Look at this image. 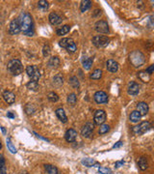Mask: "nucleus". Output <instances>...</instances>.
I'll use <instances>...</instances> for the list:
<instances>
[{"label":"nucleus","instance_id":"13","mask_svg":"<svg viewBox=\"0 0 154 174\" xmlns=\"http://www.w3.org/2000/svg\"><path fill=\"white\" fill-rule=\"evenodd\" d=\"M140 92V86L139 84L135 81H131L128 84V94L132 96H136Z\"/></svg>","mask_w":154,"mask_h":174},{"label":"nucleus","instance_id":"30","mask_svg":"<svg viewBox=\"0 0 154 174\" xmlns=\"http://www.w3.org/2000/svg\"><path fill=\"white\" fill-rule=\"evenodd\" d=\"M53 83L58 87L61 86L63 84V77L61 75H57L54 78H53Z\"/></svg>","mask_w":154,"mask_h":174},{"label":"nucleus","instance_id":"31","mask_svg":"<svg viewBox=\"0 0 154 174\" xmlns=\"http://www.w3.org/2000/svg\"><path fill=\"white\" fill-rule=\"evenodd\" d=\"M76 101H77V98H76V95L72 93L70 95H68V97H67V102L70 104L71 105H74L76 104Z\"/></svg>","mask_w":154,"mask_h":174},{"label":"nucleus","instance_id":"28","mask_svg":"<svg viewBox=\"0 0 154 174\" xmlns=\"http://www.w3.org/2000/svg\"><path fill=\"white\" fill-rule=\"evenodd\" d=\"M101 77H102V71L99 70V69L94 70V71L93 72V73L91 75V78H92V80H99V78Z\"/></svg>","mask_w":154,"mask_h":174},{"label":"nucleus","instance_id":"18","mask_svg":"<svg viewBox=\"0 0 154 174\" xmlns=\"http://www.w3.org/2000/svg\"><path fill=\"white\" fill-rule=\"evenodd\" d=\"M3 98L8 104H14L15 101V95L11 91H4Z\"/></svg>","mask_w":154,"mask_h":174},{"label":"nucleus","instance_id":"23","mask_svg":"<svg viewBox=\"0 0 154 174\" xmlns=\"http://www.w3.org/2000/svg\"><path fill=\"white\" fill-rule=\"evenodd\" d=\"M48 65L52 68H57L58 66L60 65V60L59 58L57 56H54V57H51L49 61H48Z\"/></svg>","mask_w":154,"mask_h":174},{"label":"nucleus","instance_id":"24","mask_svg":"<svg viewBox=\"0 0 154 174\" xmlns=\"http://www.w3.org/2000/svg\"><path fill=\"white\" fill-rule=\"evenodd\" d=\"M141 119V115L140 113L137 111V110H134L133 112H131L130 114V121L133 123H137L139 122V120Z\"/></svg>","mask_w":154,"mask_h":174},{"label":"nucleus","instance_id":"1","mask_svg":"<svg viewBox=\"0 0 154 174\" xmlns=\"http://www.w3.org/2000/svg\"><path fill=\"white\" fill-rule=\"evenodd\" d=\"M18 20L19 22L20 31H22L26 36H33L34 35L33 19H32V17L29 14L22 13L19 15Z\"/></svg>","mask_w":154,"mask_h":174},{"label":"nucleus","instance_id":"2","mask_svg":"<svg viewBox=\"0 0 154 174\" xmlns=\"http://www.w3.org/2000/svg\"><path fill=\"white\" fill-rule=\"evenodd\" d=\"M8 70L12 73L14 76H18L19 73H22L23 67L18 59H13L8 63Z\"/></svg>","mask_w":154,"mask_h":174},{"label":"nucleus","instance_id":"3","mask_svg":"<svg viewBox=\"0 0 154 174\" xmlns=\"http://www.w3.org/2000/svg\"><path fill=\"white\" fill-rule=\"evenodd\" d=\"M60 46L66 49L68 52H75L77 46L74 43V41L71 38H64L59 42Z\"/></svg>","mask_w":154,"mask_h":174},{"label":"nucleus","instance_id":"7","mask_svg":"<svg viewBox=\"0 0 154 174\" xmlns=\"http://www.w3.org/2000/svg\"><path fill=\"white\" fill-rule=\"evenodd\" d=\"M26 72H27L28 76L32 78V80L38 81L41 77V73L38 69V67L34 66V65H29L26 68Z\"/></svg>","mask_w":154,"mask_h":174},{"label":"nucleus","instance_id":"22","mask_svg":"<svg viewBox=\"0 0 154 174\" xmlns=\"http://www.w3.org/2000/svg\"><path fill=\"white\" fill-rule=\"evenodd\" d=\"M138 165H139V167L141 170H146L148 165H147V161L145 157H142L139 159V161H138Z\"/></svg>","mask_w":154,"mask_h":174},{"label":"nucleus","instance_id":"25","mask_svg":"<svg viewBox=\"0 0 154 174\" xmlns=\"http://www.w3.org/2000/svg\"><path fill=\"white\" fill-rule=\"evenodd\" d=\"M70 26H68V25H64V26H62L60 29L57 30V35H59V36L66 35V34H67L68 32H70Z\"/></svg>","mask_w":154,"mask_h":174},{"label":"nucleus","instance_id":"20","mask_svg":"<svg viewBox=\"0 0 154 174\" xmlns=\"http://www.w3.org/2000/svg\"><path fill=\"white\" fill-rule=\"evenodd\" d=\"M92 6V1H90V0H84V1L81 2V5H80V10L81 12H86L87 10H89Z\"/></svg>","mask_w":154,"mask_h":174},{"label":"nucleus","instance_id":"26","mask_svg":"<svg viewBox=\"0 0 154 174\" xmlns=\"http://www.w3.org/2000/svg\"><path fill=\"white\" fill-rule=\"evenodd\" d=\"M26 87L30 90H33V91H36L37 89L39 88V83L38 81H35V80H30L27 84H26Z\"/></svg>","mask_w":154,"mask_h":174},{"label":"nucleus","instance_id":"40","mask_svg":"<svg viewBox=\"0 0 154 174\" xmlns=\"http://www.w3.org/2000/svg\"><path fill=\"white\" fill-rule=\"evenodd\" d=\"M5 167V159L3 155H0V169Z\"/></svg>","mask_w":154,"mask_h":174},{"label":"nucleus","instance_id":"16","mask_svg":"<svg viewBox=\"0 0 154 174\" xmlns=\"http://www.w3.org/2000/svg\"><path fill=\"white\" fill-rule=\"evenodd\" d=\"M137 111L140 113L141 116L143 115H146L148 112V105L146 103L144 102H141L137 104Z\"/></svg>","mask_w":154,"mask_h":174},{"label":"nucleus","instance_id":"42","mask_svg":"<svg viewBox=\"0 0 154 174\" xmlns=\"http://www.w3.org/2000/svg\"><path fill=\"white\" fill-rule=\"evenodd\" d=\"M121 145H123V142L119 141V142H116V143L113 146V148H119V147H120Z\"/></svg>","mask_w":154,"mask_h":174},{"label":"nucleus","instance_id":"9","mask_svg":"<svg viewBox=\"0 0 154 174\" xmlns=\"http://www.w3.org/2000/svg\"><path fill=\"white\" fill-rule=\"evenodd\" d=\"M93 120H94L95 125H102L106 120V113L104 110H102V109L97 110V111L94 113Z\"/></svg>","mask_w":154,"mask_h":174},{"label":"nucleus","instance_id":"21","mask_svg":"<svg viewBox=\"0 0 154 174\" xmlns=\"http://www.w3.org/2000/svg\"><path fill=\"white\" fill-rule=\"evenodd\" d=\"M138 77H140V80L144 82H148L150 80V75H148V73L146 72V71H143V72H140L138 73Z\"/></svg>","mask_w":154,"mask_h":174},{"label":"nucleus","instance_id":"34","mask_svg":"<svg viewBox=\"0 0 154 174\" xmlns=\"http://www.w3.org/2000/svg\"><path fill=\"white\" fill-rule=\"evenodd\" d=\"M48 100L52 103H55V102L58 101V100H59V97H58V95L55 92H50L48 94Z\"/></svg>","mask_w":154,"mask_h":174},{"label":"nucleus","instance_id":"33","mask_svg":"<svg viewBox=\"0 0 154 174\" xmlns=\"http://www.w3.org/2000/svg\"><path fill=\"white\" fill-rule=\"evenodd\" d=\"M82 163L88 167H91L94 165V161L93 159H90V158H86V159L82 160Z\"/></svg>","mask_w":154,"mask_h":174},{"label":"nucleus","instance_id":"39","mask_svg":"<svg viewBox=\"0 0 154 174\" xmlns=\"http://www.w3.org/2000/svg\"><path fill=\"white\" fill-rule=\"evenodd\" d=\"M42 52H44V56H48L50 53V47L48 45H45L44 46V49H42Z\"/></svg>","mask_w":154,"mask_h":174},{"label":"nucleus","instance_id":"11","mask_svg":"<svg viewBox=\"0 0 154 174\" xmlns=\"http://www.w3.org/2000/svg\"><path fill=\"white\" fill-rule=\"evenodd\" d=\"M93 128H94V126H93V123H91V122L86 123L84 127L82 128V131H81L82 136H84V138H90V136L92 135Z\"/></svg>","mask_w":154,"mask_h":174},{"label":"nucleus","instance_id":"19","mask_svg":"<svg viewBox=\"0 0 154 174\" xmlns=\"http://www.w3.org/2000/svg\"><path fill=\"white\" fill-rule=\"evenodd\" d=\"M56 115H57V117L59 118V120H61L63 123H66L67 121V117L63 108H58L56 110Z\"/></svg>","mask_w":154,"mask_h":174},{"label":"nucleus","instance_id":"36","mask_svg":"<svg viewBox=\"0 0 154 174\" xmlns=\"http://www.w3.org/2000/svg\"><path fill=\"white\" fill-rule=\"evenodd\" d=\"M7 146H8L9 150L12 152L13 154H15V153H17V149H15V147L14 146V144L12 143V141H11L10 138L7 139Z\"/></svg>","mask_w":154,"mask_h":174},{"label":"nucleus","instance_id":"44","mask_svg":"<svg viewBox=\"0 0 154 174\" xmlns=\"http://www.w3.org/2000/svg\"><path fill=\"white\" fill-rule=\"evenodd\" d=\"M0 174H7L6 173V168H2V169H0Z\"/></svg>","mask_w":154,"mask_h":174},{"label":"nucleus","instance_id":"4","mask_svg":"<svg viewBox=\"0 0 154 174\" xmlns=\"http://www.w3.org/2000/svg\"><path fill=\"white\" fill-rule=\"evenodd\" d=\"M130 61L135 67L141 66L145 62V56L141 51H134L130 54Z\"/></svg>","mask_w":154,"mask_h":174},{"label":"nucleus","instance_id":"41","mask_svg":"<svg viewBox=\"0 0 154 174\" xmlns=\"http://www.w3.org/2000/svg\"><path fill=\"white\" fill-rule=\"evenodd\" d=\"M153 69H154V65H151L149 68H147V69H146V73H148V75H151V73H153Z\"/></svg>","mask_w":154,"mask_h":174},{"label":"nucleus","instance_id":"14","mask_svg":"<svg viewBox=\"0 0 154 174\" xmlns=\"http://www.w3.org/2000/svg\"><path fill=\"white\" fill-rule=\"evenodd\" d=\"M65 136H66V140L67 142H73V141H75V139L77 138V131L74 129H70L67 131Z\"/></svg>","mask_w":154,"mask_h":174},{"label":"nucleus","instance_id":"8","mask_svg":"<svg viewBox=\"0 0 154 174\" xmlns=\"http://www.w3.org/2000/svg\"><path fill=\"white\" fill-rule=\"evenodd\" d=\"M95 30L99 33H103V34H107L109 32V26L108 23L104 22V20H98V22L95 23L94 25Z\"/></svg>","mask_w":154,"mask_h":174},{"label":"nucleus","instance_id":"6","mask_svg":"<svg viewBox=\"0 0 154 174\" xmlns=\"http://www.w3.org/2000/svg\"><path fill=\"white\" fill-rule=\"evenodd\" d=\"M109 38L106 36H101V35H98V36H95L93 38V44L100 49V47H105L109 45Z\"/></svg>","mask_w":154,"mask_h":174},{"label":"nucleus","instance_id":"12","mask_svg":"<svg viewBox=\"0 0 154 174\" xmlns=\"http://www.w3.org/2000/svg\"><path fill=\"white\" fill-rule=\"evenodd\" d=\"M9 32L12 35H17L20 32V26L18 19H14L12 22L10 23V27H9Z\"/></svg>","mask_w":154,"mask_h":174},{"label":"nucleus","instance_id":"17","mask_svg":"<svg viewBox=\"0 0 154 174\" xmlns=\"http://www.w3.org/2000/svg\"><path fill=\"white\" fill-rule=\"evenodd\" d=\"M49 22L51 24L53 25H58V24H60L62 22V18L60 17L59 15H58L57 13H51L49 15Z\"/></svg>","mask_w":154,"mask_h":174},{"label":"nucleus","instance_id":"32","mask_svg":"<svg viewBox=\"0 0 154 174\" xmlns=\"http://www.w3.org/2000/svg\"><path fill=\"white\" fill-rule=\"evenodd\" d=\"M110 131V126L109 125H106V124H102L100 126V129H99V134L100 135H105L106 133H108Z\"/></svg>","mask_w":154,"mask_h":174},{"label":"nucleus","instance_id":"5","mask_svg":"<svg viewBox=\"0 0 154 174\" xmlns=\"http://www.w3.org/2000/svg\"><path fill=\"white\" fill-rule=\"evenodd\" d=\"M150 128H151L150 123L147 122V121H145V122H142L140 125L133 127V129H132V131H133V133L136 135H141L143 134L146 133V131L149 130Z\"/></svg>","mask_w":154,"mask_h":174},{"label":"nucleus","instance_id":"38","mask_svg":"<svg viewBox=\"0 0 154 174\" xmlns=\"http://www.w3.org/2000/svg\"><path fill=\"white\" fill-rule=\"evenodd\" d=\"M98 172L100 174H112V170L107 167H99Z\"/></svg>","mask_w":154,"mask_h":174},{"label":"nucleus","instance_id":"35","mask_svg":"<svg viewBox=\"0 0 154 174\" xmlns=\"http://www.w3.org/2000/svg\"><path fill=\"white\" fill-rule=\"evenodd\" d=\"M70 84L72 87H74V88H78V87H79V81H78V80H77V77H70Z\"/></svg>","mask_w":154,"mask_h":174},{"label":"nucleus","instance_id":"43","mask_svg":"<svg viewBox=\"0 0 154 174\" xmlns=\"http://www.w3.org/2000/svg\"><path fill=\"white\" fill-rule=\"evenodd\" d=\"M124 163V162L123 161H120V162H116V167H120V165H123Z\"/></svg>","mask_w":154,"mask_h":174},{"label":"nucleus","instance_id":"10","mask_svg":"<svg viewBox=\"0 0 154 174\" xmlns=\"http://www.w3.org/2000/svg\"><path fill=\"white\" fill-rule=\"evenodd\" d=\"M94 101L97 104H106L108 103V96L104 91H97L94 94Z\"/></svg>","mask_w":154,"mask_h":174},{"label":"nucleus","instance_id":"47","mask_svg":"<svg viewBox=\"0 0 154 174\" xmlns=\"http://www.w3.org/2000/svg\"><path fill=\"white\" fill-rule=\"evenodd\" d=\"M1 147H2V145H1V142H0V149H1Z\"/></svg>","mask_w":154,"mask_h":174},{"label":"nucleus","instance_id":"15","mask_svg":"<svg viewBox=\"0 0 154 174\" xmlns=\"http://www.w3.org/2000/svg\"><path fill=\"white\" fill-rule=\"evenodd\" d=\"M106 67H107V70L111 73H116L119 70V64L113 59H109L106 63Z\"/></svg>","mask_w":154,"mask_h":174},{"label":"nucleus","instance_id":"37","mask_svg":"<svg viewBox=\"0 0 154 174\" xmlns=\"http://www.w3.org/2000/svg\"><path fill=\"white\" fill-rule=\"evenodd\" d=\"M39 7L42 10H46L47 8H48V2L45 1V0H41V1H39Z\"/></svg>","mask_w":154,"mask_h":174},{"label":"nucleus","instance_id":"46","mask_svg":"<svg viewBox=\"0 0 154 174\" xmlns=\"http://www.w3.org/2000/svg\"><path fill=\"white\" fill-rule=\"evenodd\" d=\"M1 129H2V131H3V134H6V130H5V128H4V127H2Z\"/></svg>","mask_w":154,"mask_h":174},{"label":"nucleus","instance_id":"29","mask_svg":"<svg viewBox=\"0 0 154 174\" xmlns=\"http://www.w3.org/2000/svg\"><path fill=\"white\" fill-rule=\"evenodd\" d=\"M93 58H88V59H85L83 61V67H84V69H86V70H90L91 69V67L93 65Z\"/></svg>","mask_w":154,"mask_h":174},{"label":"nucleus","instance_id":"45","mask_svg":"<svg viewBox=\"0 0 154 174\" xmlns=\"http://www.w3.org/2000/svg\"><path fill=\"white\" fill-rule=\"evenodd\" d=\"M7 116H8V117H10V118H14V115H13L12 113H11V112H8Z\"/></svg>","mask_w":154,"mask_h":174},{"label":"nucleus","instance_id":"27","mask_svg":"<svg viewBox=\"0 0 154 174\" xmlns=\"http://www.w3.org/2000/svg\"><path fill=\"white\" fill-rule=\"evenodd\" d=\"M44 167L48 174H58V169L56 166L51 165H45Z\"/></svg>","mask_w":154,"mask_h":174}]
</instances>
